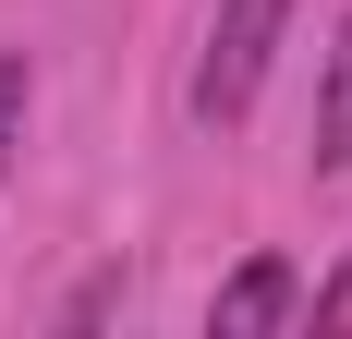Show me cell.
<instances>
[{"instance_id": "obj_2", "label": "cell", "mask_w": 352, "mask_h": 339, "mask_svg": "<svg viewBox=\"0 0 352 339\" xmlns=\"http://www.w3.org/2000/svg\"><path fill=\"white\" fill-rule=\"evenodd\" d=\"M207 327L219 339H267V327H304V267L292 255H243V267L207 291Z\"/></svg>"}, {"instance_id": "obj_1", "label": "cell", "mask_w": 352, "mask_h": 339, "mask_svg": "<svg viewBox=\"0 0 352 339\" xmlns=\"http://www.w3.org/2000/svg\"><path fill=\"white\" fill-rule=\"evenodd\" d=\"M280 25H292V0H219L207 61H195V121H207V134H231V121L255 109V85H267V61H280Z\"/></svg>"}, {"instance_id": "obj_5", "label": "cell", "mask_w": 352, "mask_h": 339, "mask_svg": "<svg viewBox=\"0 0 352 339\" xmlns=\"http://www.w3.org/2000/svg\"><path fill=\"white\" fill-rule=\"evenodd\" d=\"M304 327H352V255L328 279H304Z\"/></svg>"}, {"instance_id": "obj_4", "label": "cell", "mask_w": 352, "mask_h": 339, "mask_svg": "<svg viewBox=\"0 0 352 339\" xmlns=\"http://www.w3.org/2000/svg\"><path fill=\"white\" fill-rule=\"evenodd\" d=\"M25 109H36V73H25V49H0V182H12V145H25Z\"/></svg>"}, {"instance_id": "obj_3", "label": "cell", "mask_w": 352, "mask_h": 339, "mask_svg": "<svg viewBox=\"0 0 352 339\" xmlns=\"http://www.w3.org/2000/svg\"><path fill=\"white\" fill-rule=\"evenodd\" d=\"M316 170H352V12H340L328 73H316Z\"/></svg>"}]
</instances>
